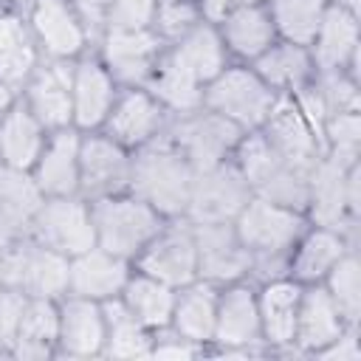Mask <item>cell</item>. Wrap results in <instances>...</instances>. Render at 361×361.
<instances>
[{
	"instance_id": "obj_1",
	"label": "cell",
	"mask_w": 361,
	"mask_h": 361,
	"mask_svg": "<svg viewBox=\"0 0 361 361\" xmlns=\"http://www.w3.org/2000/svg\"><path fill=\"white\" fill-rule=\"evenodd\" d=\"M135 186L152 206L164 212H178L189 203V192H192L189 166L183 164L180 155L169 149L147 152L135 164Z\"/></svg>"
},
{
	"instance_id": "obj_2",
	"label": "cell",
	"mask_w": 361,
	"mask_h": 361,
	"mask_svg": "<svg viewBox=\"0 0 361 361\" xmlns=\"http://www.w3.org/2000/svg\"><path fill=\"white\" fill-rule=\"evenodd\" d=\"M0 276L8 285L34 290L37 296H51L68 285L71 268L56 251L23 245V248H11L0 257Z\"/></svg>"
},
{
	"instance_id": "obj_3",
	"label": "cell",
	"mask_w": 361,
	"mask_h": 361,
	"mask_svg": "<svg viewBox=\"0 0 361 361\" xmlns=\"http://www.w3.org/2000/svg\"><path fill=\"white\" fill-rule=\"evenodd\" d=\"M93 228L110 254H130L155 234V214L135 200H104L96 209Z\"/></svg>"
},
{
	"instance_id": "obj_4",
	"label": "cell",
	"mask_w": 361,
	"mask_h": 361,
	"mask_svg": "<svg viewBox=\"0 0 361 361\" xmlns=\"http://www.w3.org/2000/svg\"><path fill=\"white\" fill-rule=\"evenodd\" d=\"M37 234L45 245L62 254H82L90 251L96 240V228L87 212L73 200H54L37 209Z\"/></svg>"
},
{
	"instance_id": "obj_5",
	"label": "cell",
	"mask_w": 361,
	"mask_h": 361,
	"mask_svg": "<svg viewBox=\"0 0 361 361\" xmlns=\"http://www.w3.org/2000/svg\"><path fill=\"white\" fill-rule=\"evenodd\" d=\"M209 102L226 118H234L243 124H257L271 110V93L257 76L245 71H228L226 76H220L209 90Z\"/></svg>"
},
{
	"instance_id": "obj_6",
	"label": "cell",
	"mask_w": 361,
	"mask_h": 361,
	"mask_svg": "<svg viewBox=\"0 0 361 361\" xmlns=\"http://www.w3.org/2000/svg\"><path fill=\"white\" fill-rule=\"evenodd\" d=\"M296 231H299V220L288 209L271 200H254L240 209L237 237L245 248L279 251L296 237Z\"/></svg>"
},
{
	"instance_id": "obj_7",
	"label": "cell",
	"mask_w": 361,
	"mask_h": 361,
	"mask_svg": "<svg viewBox=\"0 0 361 361\" xmlns=\"http://www.w3.org/2000/svg\"><path fill=\"white\" fill-rule=\"evenodd\" d=\"M189 206L200 223H223L245 206V186L234 172L212 166L197 183H192Z\"/></svg>"
},
{
	"instance_id": "obj_8",
	"label": "cell",
	"mask_w": 361,
	"mask_h": 361,
	"mask_svg": "<svg viewBox=\"0 0 361 361\" xmlns=\"http://www.w3.org/2000/svg\"><path fill=\"white\" fill-rule=\"evenodd\" d=\"M268 135H271L274 152L285 164H290L302 172L313 164L316 144H313L310 127L305 121V113L296 104L279 102L274 110H268Z\"/></svg>"
},
{
	"instance_id": "obj_9",
	"label": "cell",
	"mask_w": 361,
	"mask_h": 361,
	"mask_svg": "<svg viewBox=\"0 0 361 361\" xmlns=\"http://www.w3.org/2000/svg\"><path fill=\"white\" fill-rule=\"evenodd\" d=\"M197 265L209 276H237L248 268V251L240 245V237L231 234L223 223H203L197 234Z\"/></svg>"
},
{
	"instance_id": "obj_10",
	"label": "cell",
	"mask_w": 361,
	"mask_h": 361,
	"mask_svg": "<svg viewBox=\"0 0 361 361\" xmlns=\"http://www.w3.org/2000/svg\"><path fill=\"white\" fill-rule=\"evenodd\" d=\"M144 268L164 285H183L195 276L197 248L186 234H169L158 240L144 257Z\"/></svg>"
},
{
	"instance_id": "obj_11",
	"label": "cell",
	"mask_w": 361,
	"mask_h": 361,
	"mask_svg": "<svg viewBox=\"0 0 361 361\" xmlns=\"http://www.w3.org/2000/svg\"><path fill=\"white\" fill-rule=\"evenodd\" d=\"M234 138H237V130H234V124L226 121V116L223 118H217V116L197 118L180 130V141H183L189 158L200 169L217 166V161L234 144Z\"/></svg>"
},
{
	"instance_id": "obj_12",
	"label": "cell",
	"mask_w": 361,
	"mask_h": 361,
	"mask_svg": "<svg viewBox=\"0 0 361 361\" xmlns=\"http://www.w3.org/2000/svg\"><path fill=\"white\" fill-rule=\"evenodd\" d=\"M82 296H113L124 285V265L102 251H82L68 279Z\"/></svg>"
},
{
	"instance_id": "obj_13",
	"label": "cell",
	"mask_w": 361,
	"mask_h": 361,
	"mask_svg": "<svg viewBox=\"0 0 361 361\" xmlns=\"http://www.w3.org/2000/svg\"><path fill=\"white\" fill-rule=\"evenodd\" d=\"M79 172L90 192H107L124 180L127 164H124V155L110 141L93 138L79 152Z\"/></svg>"
},
{
	"instance_id": "obj_14",
	"label": "cell",
	"mask_w": 361,
	"mask_h": 361,
	"mask_svg": "<svg viewBox=\"0 0 361 361\" xmlns=\"http://www.w3.org/2000/svg\"><path fill=\"white\" fill-rule=\"evenodd\" d=\"M214 330L223 344H248L257 338L259 313H257V305L248 290L237 288V290L226 293V299L214 316Z\"/></svg>"
},
{
	"instance_id": "obj_15",
	"label": "cell",
	"mask_w": 361,
	"mask_h": 361,
	"mask_svg": "<svg viewBox=\"0 0 361 361\" xmlns=\"http://www.w3.org/2000/svg\"><path fill=\"white\" fill-rule=\"evenodd\" d=\"M155 56V39L147 37L144 31H118L113 28L110 39H107V59L113 65V71L121 79H141Z\"/></svg>"
},
{
	"instance_id": "obj_16",
	"label": "cell",
	"mask_w": 361,
	"mask_h": 361,
	"mask_svg": "<svg viewBox=\"0 0 361 361\" xmlns=\"http://www.w3.org/2000/svg\"><path fill=\"white\" fill-rule=\"evenodd\" d=\"M104 341L102 313L90 302H71L62 313V344L68 353L93 355Z\"/></svg>"
},
{
	"instance_id": "obj_17",
	"label": "cell",
	"mask_w": 361,
	"mask_h": 361,
	"mask_svg": "<svg viewBox=\"0 0 361 361\" xmlns=\"http://www.w3.org/2000/svg\"><path fill=\"white\" fill-rule=\"evenodd\" d=\"M76 180H79V147L71 133H62L45 149V158L39 164V186L65 195L73 192Z\"/></svg>"
},
{
	"instance_id": "obj_18",
	"label": "cell",
	"mask_w": 361,
	"mask_h": 361,
	"mask_svg": "<svg viewBox=\"0 0 361 361\" xmlns=\"http://www.w3.org/2000/svg\"><path fill=\"white\" fill-rule=\"evenodd\" d=\"M296 330L302 344L307 347H324L336 341L341 327H338V307L333 305V299L322 290L307 293V299L296 313Z\"/></svg>"
},
{
	"instance_id": "obj_19",
	"label": "cell",
	"mask_w": 361,
	"mask_h": 361,
	"mask_svg": "<svg viewBox=\"0 0 361 361\" xmlns=\"http://www.w3.org/2000/svg\"><path fill=\"white\" fill-rule=\"evenodd\" d=\"M37 189L14 169L0 172V237L14 234L37 212Z\"/></svg>"
},
{
	"instance_id": "obj_20",
	"label": "cell",
	"mask_w": 361,
	"mask_h": 361,
	"mask_svg": "<svg viewBox=\"0 0 361 361\" xmlns=\"http://www.w3.org/2000/svg\"><path fill=\"white\" fill-rule=\"evenodd\" d=\"M296 313H299V290L288 282L268 285L262 293V324L271 341L285 344L296 333Z\"/></svg>"
},
{
	"instance_id": "obj_21",
	"label": "cell",
	"mask_w": 361,
	"mask_h": 361,
	"mask_svg": "<svg viewBox=\"0 0 361 361\" xmlns=\"http://www.w3.org/2000/svg\"><path fill=\"white\" fill-rule=\"evenodd\" d=\"M73 96H76V121L90 127V124H99L110 107V79L107 73L93 65V62H85L76 73V82H73Z\"/></svg>"
},
{
	"instance_id": "obj_22",
	"label": "cell",
	"mask_w": 361,
	"mask_h": 361,
	"mask_svg": "<svg viewBox=\"0 0 361 361\" xmlns=\"http://www.w3.org/2000/svg\"><path fill=\"white\" fill-rule=\"evenodd\" d=\"M56 313L48 302H34L23 310L20 327H17V353L25 358H42L51 353V344L56 338Z\"/></svg>"
},
{
	"instance_id": "obj_23",
	"label": "cell",
	"mask_w": 361,
	"mask_h": 361,
	"mask_svg": "<svg viewBox=\"0 0 361 361\" xmlns=\"http://www.w3.org/2000/svg\"><path fill=\"white\" fill-rule=\"evenodd\" d=\"M0 149L11 169H25L28 164H34V158L39 155L37 121L23 110L8 113V118L0 127Z\"/></svg>"
},
{
	"instance_id": "obj_24",
	"label": "cell",
	"mask_w": 361,
	"mask_h": 361,
	"mask_svg": "<svg viewBox=\"0 0 361 361\" xmlns=\"http://www.w3.org/2000/svg\"><path fill=\"white\" fill-rule=\"evenodd\" d=\"M34 25L54 54H73L82 45V31L59 0H39L34 8Z\"/></svg>"
},
{
	"instance_id": "obj_25",
	"label": "cell",
	"mask_w": 361,
	"mask_h": 361,
	"mask_svg": "<svg viewBox=\"0 0 361 361\" xmlns=\"http://www.w3.org/2000/svg\"><path fill=\"white\" fill-rule=\"evenodd\" d=\"M31 104L39 116V121L59 127L71 118V93H68V76L65 71L48 68L34 85H31Z\"/></svg>"
},
{
	"instance_id": "obj_26",
	"label": "cell",
	"mask_w": 361,
	"mask_h": 361,
	"mask_svg": "<svg viewBox=\"0 0 361 361\" xmlns=\"http://www.w3.org/2000/svg\"><path fill=\"white\" fill-rule=\"evenodd\" d=\"M180 71H186L192 79H209L220 71L223 65V54H220V42L209 28H195L178 48L175 59H172Z\"/></svg>"
},
{
	"instance_id": "obj_27",
	"label": "cell",
	"mask_w": 361,
	"mask_h": 361,
	"mask_svg": "<svg viewBox=\"0 0 361 361\" xmlns=\"http://www.w3.org/2000/svg\"><path fill=\"white\" fill-rule=\"evenodd\" d=\"M355 48V17L344 8H333L319 25V59L324 65H341Z\"/></svg>"
},
{
	"instance_id": "obj_28",
	"label": "cell",
	"mask_w": 361,
	"mask_h": 361,
	"mask_svg": "<svg viewBox=\"0 0 361 361\" xmlns=\"http://www.w3.org/2000/svg\"><path fill=\"white\" fill-rule=\"evenodd\" d=\"M226 37L234 45V51L254 56V54L265 51L268 42H271V23L259 8L240 6L226 20Z\"/></svg>"
},
{
	"instance_id": "obj_29",
	"label": "cell",
	"mask_w": 361,
	"mask_h": 361,
	"mask_svg": "<svg viewBox=\"0 0 361 361\" xmlns=\"http://www.w3.org/2000/svg\"><path fill=\"white\" fill-rule=\"evenodd\" d=\"M34 65V48L23 25L11 17H0V79L20 82Z\"/></svg>"
},
{
	"instance_id": "obj_30",
	"label": "cell",
	"mask_w": 361,
	"mask_h": 361,
	"mask_svg": "<svg viewBox=\"0 0 361 361\" xmlns=\"http://www.w3.org/2000/svg\"><path fill=\"white\" fill-rule=\"evenodd\" d=\"M313 200H316V217L324 226H336L347 206V178L341 164H324L313 178Z\"/></svg>"
},
{
	"instance_id": "obj_31",
	"label": "cell",
	"mask_w": 361,
	"mask_h": 361,
	"mask_svg": "<svg viewBox=\"0 0 361 361\" xmlns=\"http://www.w3.org/2000/svg\"><path fill=\"white\" fill-rule=\"evenodd\" d=\"M127 310L144 324H164L172 313V293L158 279H135L127 285Z\"/></svg>"
},
{
	"instance_id": "obj_32",
	"label": "cell",
	"mask_w": 361,
	"mask_h": 361,
	"mask_svg": "<svg viewBox=\"0 0 361 361\" xmlns=\"http://www.w3.org/2000/svg\"><path fill=\"white\" fill-rule=\"evenodd\" d=\"M155 124H158V107L144 93H133L118 104V110L110 121V130L121 141L135 144V141L147 138L155 130Z\"/></svg>"
},
{
	"instance_id": "obj_33",
	"label": "cell",
	"mask_w": 361,
	"mask_h": 361,
	"mask_svg": "<svg viewBox=\"0 0 361 361\" xmlns=\"http://www.w3.org/2000/svg\"><path fill=\"white\" fill-rule=\"evenodd\" d=\"M274 14H276V23L285 31V37H290L296 42H307L310 37H316V31L322 25V3L319 0H276Z\"/></svg>"
},
{
	"instance_id": "obj_34",
	"label": "cell",
	"mask_w": 361,
	"mask_h": 361,
	"mask_svg": "<svg viewBox=\"0 0 361 361\" xmlns=\"http://www.w3.org/2000/svg\"><path fill=\"white\" fill-rule=\"evenodd\" d=\"M214 299L206 288H195L189 290L178 310H175V322H178V330L189 338H209L212 330H214Z\"/></svg>"
},
{
	"instance_id": "obj_35",
	"label": "cell",
	"mask_w": 361,
	"mask_h": 361,
	"mask_svg": "<svg viewBox=\"0 0 361 361\" xmlns=\"http://www.w3.org/2000/svg\"><path fill=\"white\" fill-rule=\"evenodd\" d=\"M341 240L330 231H316L307 237V243L302 245L299 257H296V274L305 279H313L324 271H330L338 259H341Z\"/></svg>"
},
{
	"instance_id": "obj_36",
	"label": "cell",
	"mask_w": 361,
	"mask_h": 361,
	"mask_svg": "<svg viewBox=\"0 0 361 361\" xmlns=\"http://www.w3.org/2000/svg\"><path fill=\"white\" fill-rule=\"evenodd\" d=\"M110 353L118 358H135L149 353L147 336L141 333L138 319L118 305L110 307Z\"/></svg>"
},
{
	"instance_id": "obj_37",
	"label": "cell",
	"mask_w": 361,
	"mask_h": 361,
	"mask_svg": "<svg viewBox=\"0 0 361 361\" xmlns=\"http://www.w3.org/2000/svg\"><path fill=\"white\" fill-rule=\"evenodd\" d=\"M330 288H333V305L338 307V313H344L347 319H355L358 316V302H361L358 262L355 259H338L333 265Z\"/></svg>"
},
{
	"instance_id": "obj_38",
	"label": "cell",
	"mask_w": 361,
	"mask_h": 361,
	"mask_svg": "<svg viewBox=\"0 0 361 361\" xmlns=\"http://www.w3.org/2000/svg\"><path fill=\"white\" fill-rule=\"evenodd\" d=\"M155 93L166 99L172 107H192L197 102V79H192L186 71L169 62L155 76Z\"/></svg>"
},
{
	"instance_id": "obj_39",
	"label": "cell",
	"mask_w": 361,
	"mask_h": 361,
	"mask_svg": "<svg viewBox=\"0 0 361 361\" xmlns=\"http://www.w3.org/2000/svg\"><path fill=\"white\" fill-rule=\"evenodd\" d=\"M259 71H262L265 79H271L276 85H293V82H299L305 76L307 59H305V54L299 48L288 45V48H276L268 56H262L259 59Z\"/></svg>"
},
{
	"instance_id": "obj_40",
	"label": "cell",
	"mask_w": 361,
	"mask_h": 361,
	"mask_svg": "<svg viewBox=\"0 0 361 361\" xmlns=\"http://www.w3.org/2000/svg\"><path fill=\"white\" fill-rule=\"evenodd\" d=\"M330 135H333V144H336V158L353 161L355 158V149H358V138H361V124H358L355 110H350V113H333V118H330Z\"/></svg>"
},
{
	"instance_id": "obj_41",
	"label": "cell",
	"mask_w": 361,
	"mask_h": 361,
	"mask_svg": "<svg viewBox=\"0 0 361 361\" xmlns=\"http://www.w3.org/2000/svg\"><path fill=\"white\" fill-rule=\"evenodd\" d=\"M155 0H116L113 3V25L118 31H141L152 17Z\"/></svg>"
},
{
	"instance_id": "obj_42",
	"label": "cell",
	"mask_w": 361,
	"mask_h": 361,
	"mask_svg": "<svg viewBox=\"0 0 361 361\" xmlns=\"http://www.w3.org/2000/svg\"><path fill=\"white\" fill-rule=\"evenodd\" d=\"M23 310H25V302H23L20 293H11V290L0 293V347L17 338Z\"/></svg>"
},
{
	"instance_id": "obj_43",
	"label": "cell",
	"mask_w": 361,
	"mask_h": 361,
	"mask_svg": "<svg viewBox=\"0 0 361 361\" xmlns=\"http://www.w3.org/2000/svg\"><path fill=\"white\" fill-rule=\"evenodd\" d=\"M324 102V110L330 113H350V110H358V96H355V87L344 79H333L322 96Z\"/></svg>"
},
{
	"instance_id": "obj_44",
	"label": "cell",
	"mask_w": 361,
	"mask_h": 361,
	"mask_svg": "<svg viewBox=\"0 0 361 361\" xmlns=\"http://www.w3.org/2000/svg\"><path fill=\"white\" fill-rule=\"evenodd\" d=\"M158 17H161L164 31L175 34L180 28H186V23L192 20V6H189V0H161Z\"/></svg>"
},
{
	"instance_id": "obj_45",
	"label": "cell",
	"mask_w": 361,
	"mask_h": 361,
	"mask_svg": "<svg viewBox=\"0 0 361 361\" xmlns=\"http://www.w3.org/2000/svg\"><path fill=\"white\" fill-rule=\"evenodd\" d=\"M243 6V0H203V8L209 17H226L228 11H237Z\"/></svg>"
},
{
	"instance_id": "obj_46",
	"label": "cell",
	"mask_w": 361,
	"mask_h": 361,
	"mask_svg": "<svg viewBox=\"0 0 361 361\" xmlns=\"http://www.w3.org/2000/svg\"><path fill=\"white\" fill-rule=\"evenodd\" d=\"M324 355H330V358H338V361H341V358H350V361H353V358H358V347H355V338H353V336H344V338H338V344H336L333 350H327Z\"/></svg>"
},
{
	"instance_id": "obj_47",
	"label": "cell",
	"mask_w": 361,
	"mask_h": 361,
	"mask_svg": "<svg viewBox=\"0 0 361 361\" xmlns=\"http://www.w3.org/2000/svg\"><path fill=\"white\" fill-rule=\"evenodd\" d=\"M155 355L158 358H189L192 355V347L189 344H158L155 347Z\"/></svg>"
},
{
	"instance_id": "obj_48",
	"label": "cell",
	"mask_w": 361,
	"mask_h": 361,
	"mask_svg": "<svg viewBox=\"0 0 361 361\" xmlns=\"http://www.w3.org/2000/svg\"><path fill=\"white\" fill-rule=\"evenodd\" d=\"M104 3L107 0H79V6L85 8V14H90V17H99V11L104 8Z\"/></svg>"
},
{
	"instance_id": "obj_49",
	"label": "cell",
	"mask_w": 361,
	"mask_h": 361,
	"mask_svg": "<svg viewBox=\"0 0 361 361\" xmlns=\"http://www.w3.org/2000/svg\"><path fill=\"white\" fill-rule=\"evenodd\" d=\"M6 104H8V93H6V87L0 85V110H3Z\"/></svg>"
},
{
	"instance_id": "obj_50",
	"label": "cell",
	"mask_w": 361,
	"mask_h": 361,
	"mask_svg": "<svg viewBox=\"0 0 361 361\" xmlns=\"http://www.w3.org/2000/svg\"><path fill=\"white\" fill-rule=\"evenodd\" d=\"M350 3V8H358V0H347Z\"/></svg>"
}]
</instances>
